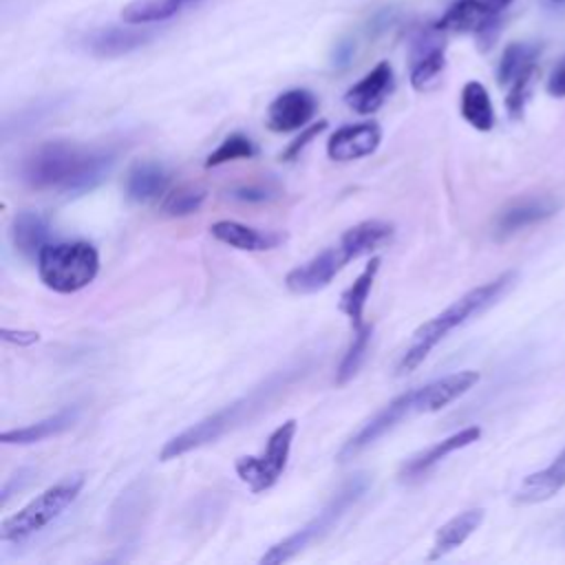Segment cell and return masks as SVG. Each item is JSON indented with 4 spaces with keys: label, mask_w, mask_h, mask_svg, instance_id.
<instances>
[{
    "label": "cell",
    "mask_w": 565,
    "mask_h": 565,
    "mask_svg": "<svg viewBox=\"0 0 565 565\" xmlns=\"http://www.w3.org/2000/svg\"><path fill=\"white\" fill-rule=\"evenodd\" d=\"M205 201V190L194 185H179L170 190L161 201V212L166 216H185L196 212Z\"/></svg>",
    "instance_id": "cell-32"
},
{
    "label": "cell",
    "mask_w": 565,
    "mask_h": 565,
    "mask_svg": "<svg viewBox=\"0 0 565 565\" xmlns=\"http://www.w3.org/2000/svg\"><path fill=\"white\" fill-rule=\"evenodd\" d=\"M84 483L86 477L82 472H75L49 486L24 508H20L15 514L0 523V541L20 543L53 523L79 497Z\"/></svg>",
    "instance_id": "cell-6"
},
{
    "label": "cell",
    "mask_w": 565,
    "mask_h": 565,
    "mask_svg": "<svg viewBox=\"0 0 565 565\" xmlns=\"http://www.w3.org/2000/svg\"><path fill=\"white\" fill-rule=\"evenodd\" d=\"M391 238H393V225L386 221L371 218V221H362V223L349 227L340 236L338 245L344 249L349 260H355L360 256H366V254L384 247L386 243H391Z\"/></svg>",
    "instance_id": "cell-17"
},
{
    "label": "cell",
    "mask_w": 565,
    "mask_h": 565,
    "mask_svg": "<svg viewBox=\"0 0 565 565\" xmlns=\"http://www.w3.org/2000/svg\"><path fill=\"white\" fill-rule=\"evenodd\" d=\"M366 488H369V477L366 475H355L349 481H344L342 488L329 499V503L311 521H307L302 527H298L296 532H291L282 541L274 543L260 556V563L263 565H278V563H285V561H291L305 547H309L311 543L320 541L362 499Z\"/></svg>",
    "instance_id": "cell-4"
},
{
    "label": "cell",
    "mask_w": 565,
    "mask_h": 565,
    "mask_svg": "<svg viewBox=\"0 0 565 565\" xmlns=\"http://www.w3.org/2000/svg\"><path fill=\"white\" fill-rule=\"evenodd\" d=\"M40 280L57 294H75L90 285L99 271V254L86 241L46 243L38 256Z\"/></svg>",
    "instance_id": "cell-5"
},
{
    "label": "cell",
    "mask_w": 565,
    "mask_h": 565,
    "mask_svg": "<svg viewBox=\"0 0 565 565\" xmlns=\"http://www.w3.org/2000/svg\"><path fill=\"white\" fill-rule=\"evenodd\" d=\"M309 366L305 362H294L285 369H278L274 373H269L258 386H254L252 391H247L245 395H241L238 399L225 404L223 408L214 411L212 415L203 417L201 422L188 426L185 430H181L179 435L170 437L161 452L159 459L161 461H170L177 459L190 450H196L201 446L214 444L216 439H221L223 435L232 433L234 428L252 422L258 413H263L285 388H289Z\"/></svg>",
    "instance_id": "cell-2"
},
{
    "label": "cell",
    "mask_w": 565,
    "mask_h": 565,
    "mask_svg": "<svg viewBox=\"0 0 565 565\" xmlns=\"http://www.w3.org/2000/svg\"><path fill=\"white\" fill-rule=\"evenodd\" d=\"M539 51L541 49L536 44H527V42L508 44L501 60H499V68H497L499 84L510 86L519 75H523L527 68L536 66Z\"/></svg>",
    "instance_id": "cell-29"
},
{
    "label": "cell",
    "mask_w": 565,
    "mask_h": 565,
    "mask_svg": "<svg viewBox=\"0 0 565 565\" xmlns=\"http://www.w3.org/2000/svg\"><path fill=\"white\" fill-rule=\"evenodd\" d=\"M439 35L444 33L430 26L424 33V38L415 40L413 64H411V86L415 90H428L430 86H435L446 68V53Z\"/></svg>",
    "instance_id": "cell-14"
},
{
    "label": "cell",
    "mask_w": 565,
    "mask_h": 565,
    "mask_svg": "<svg viewBox=\"0 0 565 565\" xmlns=\"http://www.w3.org/2000/svg\"><path fill=\"white\" fill-rule=\"evenodd\" d=\"M327 128V119H320V121H316V124H311V126H307L287 148H285V152H282V159L285 161H294L307 146H309V141L313 139V137H318L322 130Z\"/></svg>",
    "instance_id": "cell-34"
},
{
    "label": "cell",
    "mask_w": 565,
    "mask_h": 565,
    "mask_svg": "<svg viewBox=\"0 0 565 565\" xmlns=\"http://www.w3.org/2000/svg\"><path fill=\"white\" fill-rule=\"evenodd\" d=\"M212 236L234 249L241 252H263L276 247L282 236L280 234H269V232H258L256 227H249L238 221H216L210 227Z\"/></svg>",
    "instance_id": "cell-20"
},
{
    "label": "cell",
    "mask_w": 565,
    "mask_h": 565,
    "mask_svg": "<svg viewBox=\"0 0 565 565\" xmlns=\"http://www.w3.org/2000/svg\"><path fill=\"white\" fill-rule=\"evenodd\" d=\"M477 382H479L477 371H457L439 380H433L424 386H417L419 413H437L446 408L450 402L468 393Z\"/></svg>",
    "instance_id": "cell-16"
},
{
    "label": "cell",
    "mask_w": 565,
    "mask_h": 565,
    "mask_svg": "<svg viewBox=\"0 0 565 565\" xmlns=\"http://www.w3.org/2000/svg\"><path fill=\"white\" fill-rule=\"evenodd\" d=\"M483 521V510L481 508H472V510H463L457 516H452L450 521H446L437 532H435V541L430 547L428 558L437 561L441 556H446L448 552L457 550L459 545L466 543V539L481 525Z\"/></svg>",
    "instance_id": "cell-21"
},
{
    "label": "cell",
    "mask_w": 565,
    "mask_h": 565,
    "mask_svg": "<svg viewBox=\"0 0 565 565\" xmlns=\"http://www.w3.org/2000/svg\"><path fill=\"white\" fill-rule=\"evenodd\" d=\"M419 415V404H417V388H408L393 397L386 406H382L371 419H366L338 450V461L353 459L358 452L375 444L380 437H384L388 430H393L397 424L404 419Z\"/></svg>",
    "instance_id": "cell-8"
},
{
    "label": "cell",
    "mask_w": 565,
    "mask_h": 565,
    "mask_svg": "<svg viewBox=\"0 0 565 565\" xmlns=\"http://www.w3.org/2000/svg\"><path fill=\"white\" fill-rule=\"evenodd\" d=\"M492 9H497V11H503L512 0H486Z\"/></svg>",
    "instance_id": "cell-38"
},
{
    "label": "cell",
    "mask_w": 565,
    "mask_h": 565,
    "mask_svg": "<svg viewBox=\"0 0 565 565\" xmlns=\"http://www.w3.org/2000/svg\"><path fill=\"white\" fill-rule=\"evenodd\" d=\"M382 139V130L375 121L349 124L338 128L327 141V154L333 161H353L369 157L377 150Z\"/></svg>",
    "instance_id": "cell-13"
},
{
    "label": "cell",
    "mask_w": 565,
    "mask_h": 565,
    "mask_svg": "<svg viewBox=\"0 0 565 565\" xmlns=\"http://www.w3.org/2000/svg\"><path fill=\"white\" fill-rule=\"evenodd\" d=\"M318 99L305 88L280 93L267 108V126L274 132H291L305 128L316 115Z\"/></svg>",
    "instance_id": "cell-11"
},
{
    "label": "cell",
    "mask_w": 565,
    "mask_h": 565,
    "mask_svg": "<svg viewBox=\"0 0 565 565\" xmlns=\"http://www.w3.org/2000/svg\"><path fill=\"white\" fill-rule=\"evenodd\" d=\"M481 437V428L479 426H468V428H461L459 433L428 446L426 450L413 455L411 459H406L399 468V479L411 483L415 479H419L422 475H426L433 466H437L441 459H446L450 452L455 450H461L466 446H470L472 441H477Z\"/></svg>",
    "instance_id": "cell-15"
},
{
    "label": "cell",
    "mask_w": 565,
    "mask_h": 565,
    "mask_svg": "<svg viewBox=\"0 0 565 565\" xmlns=\"http://www.w3.org/2000/svg\"><path fill=\"white\" fill-rule=\"evenodd\" d=\"M393 88H395L393 66L386 60H382L344 93V102L358 115H371L386 102Z\"/></svg>",
    "instance_id": "cell-12"
},
{
    "label": "cell",
    "mask_w": 565,
    "mask_h": 565,
    "mask_svg": "<svg viewBox=\"0 0 565 565\" xmlns=\"http://www.w3.org/2000/svg\"><path fill=\"white\" fill-rule=\"evenodd\" d=\"M461 117L477 130H490L494 126V108L492 99L481 82H468L461 88Z\"/></svg>",
    "instance_id": "cell-27"
},
{
    "label": "cell",
    "mask_w": 565,
    "mask_h": 565,
    "mask_svg": "<svg viewBox=\"0 0 565 565\" xmlns=\"http://www.w3.org/2000/svg\"><path fill=\"white\" fill-rule=\"evenodd\" d=\"M554 2H565V0H554Z\"/></svg>",
    "instance_id": "cell-39"
},
{
    "label": "cell",
    "mask_w": 565,
    "mask_h": 565,
    "mask_svg": "<svg viewBox=\"0 0 565 565\" xmlns=\"http://www.w3.org/2000/svg\"><path fill=\"white\" fill-rule=\"evenodd\" d=\"M514 280V271H505L501 276H497L490 282H483L470 291H466L463 296H459L452 305H448L444 311H439L435 318L426 320L424 324H419L406 347V351L399 358L397 364V373H411L413 369H417L428 353L457 327H461L463 322H468L470 318H475L477 313H481L486 307H490Z\"/></svg>",
    "instance_id": "cell-3"
},
{
    "label": "cell",
    "mask_w": 565,
    "mask_h": 565,
    "mask_svg": "<svg viewBox=\"0 0 565 565\" xmlns=\"http://www.w3.org/2000/svg\"><path fill=\"white\" fill-rule=\"evenodd\" d=\"M547 93L552 97H565V57L556 64L547 79Z\"/></svg>",
    "instance_id": "cell-35"
},
{
    "label": "cell",
    "mask_w": 565,
    "mask_h": 565,
    "mask_svg": "<svg viewBox=\"0 0 565 565\" xmlns=\"http://www.w3.org/2000/svg\"><path fill=\"white\" fill-rule=\"evenodd\" d=\"M168 188V172L157 161H139L126 172L124 190L135 203H146L161 196Z\"/></svg>",
    "instance_id": "cell-19"
},
{
    "label": "cell",
    "mask_w": 565,
    "mask_h": 565,
    "mask_svg": "<svg viewBox=\"0 0 565 565\" xmlns=\"http://www.w3.org/2000/svg\"><path fill=\"white\" fill-rule=\"evenodd\" d=\"M192 2H199V0H135L128 7H124L121 18L126 24L163 22Z\"/></svg>",
    "instance_id": "cell-28"
},
{
    "label": "cell",
    "mask_w": 565,
    "mask_h": 565,
    "mask_svg": "<svg viewBox=\"0 0 565 565\" xmlns=\"http://www.w3.org/2000/svg\"><path fill=\"white\" fill-rule=\"evenodd\" d=\"M349 263L351 260L347 258L344 249L335 243V245L322 249L320 254H316L313 258H309L307 263L291 269L285 276V285L289 291H294L298 296L316 294V291L324 289L340 274V269Z\"/></svg>",
    "instance_id": "cell-10"
},
{
    "label": "cell",
    "mask_w": 565,
    "mask_h": 565,
    "mask_svg": "<svg viewBox=\"0 0 565 565\" xmlns=\"http://www.w3.org/2000/svg\"><path fill=\"white\" fill-rule=\"evenodd\" d=\"M232 196H236L241 201L254 203V201H267L271 196V192L267 188H263V185H243V188H236L232 192Z\"/></svg>",
    "instance_id": "cell-36"
},
{
    "label": "cell",
    "mask_w": 565,
    "mask_h": 565,
    "mask_svg": "<svg viewBox=\"0 0 565 565\" xmlns=\"http://www.w3.org/2000/svg\"><path fill=\"white\" fill-rule=\"evenodd\" d=\"M256 152H258V148L247 135L232 132L221 141V146L214 152H210V157L205 159V168L223 166V163H230L236 159H252V157H256Z\"/></svg>",
    "instance_id": "cell-31"
},
{
    "label": "cell",
    "mask_w": 565,
    "mask_h": 565,
    "mask_svg": "<svg viewBox=\"0 0 565 565\" xmlns=\"http://www.w3.org/2000/svg\"><path fill=\"white\" fill-rule=\"evenodd\" d=\"M501 11L486 0H457L433 24L439 33H475L481 49H490L497 40Z\"/></svg>",
    "instance_id": "cell-9"
},
{
    "label": "cell",
    "mask_w": 565,
    "mask_h": 565,
    "mask_svg": "<svg viewBox=\"0 0 565 565\" xmlns=\"http://www.w3.org/2000/svg\"><path fill=\"white\" fill-rule=\"evenodd\" d=\"M371 335H373V327L364 324L362 329L353 331V340L335 371V384H347L349 380H353V375L360 371L362 362L366 360L369 353V344H371Z\"/></svg>",
    "instance_id": "cell-30"
},
{
    "label": "cell",
    "mask_w": 565,
    "mask_h": 565,
    "mask_svg": "<svg viewBox=\"0 0 565 565\" xmlns=\"http://www.w3.org/2000/svg\"><path fill=\"white\" fill-rule=\"evenodd\" d=\"M11 243L24 258L38 260L42 247L49 243V221L33 210L18 212L11 221Z\"/></svg>",
    "instance_id": "cell-18"
},
{
    "label": "cell",
    "mask_w": 565,
    "mask_h": 565,
    "mask_svg": "<svg viewBox=\"0 0 565 565\" xmlns=\"http://www.w3.org/2000/svg\"><path fill=\"white\" fill-rule=\"evenodd\" d=\"M534 77H536V66L527 68L523 75H519L510 84V90H508V97H505V108H508V115L512 119H519L523 115V108H525V104L530 99V93H532Z\"/></svg>",
    "instance_id": "cell-33"
},
{
    "label": "cell",
    "mask_w": 565,
    "mask_h": 565,
    "mask_svg": "<svg viewBox=\"0 0 565 565\" xmlns=\"http://www.w3.org/2000/svg\"><path fill=\"white\" fill-rule=\"evenodd\" d=\"M296 430L298 422L287 419L267 437V444L260 455H245L236 461V475L243 483H247L252 492H265L282 477Z\"/></svg>",
    "instance_id": "cell-7"
},
{
    "label": "cell",
    "mask_w": 565,
    "mask_h": 565,
    "mask_svg": "<svg viewBox=\"0 0 565 565\" xmlns=\"http://www.w3.org/2000/svg\"><path fill=\"white\" fill-rule=\"evenodd\" d=\"M556 203L547 196L541 199H525L519 201L514 205H510L508 210H503L497 218V234L499 236H508L512 232H519L523 227H530L547 216H552L556 212Z\"/></svg>",
    "instance_id": "cell-23"
},
{
    "label": "cell",
    "mask_w": 565,
    "mask_h": 565,
    "mask_svg": "<svg viewBox=\"0 0 565 565\" xmlns=\"http://www.w3.org/2000/svg\"><path fill=\"white\" fill-rule=\"evenodd\" d=\"M150 40L148 31H139V29H124V26H108V29H99L88 38V46L95 55L102 57H110V55H121L128 53L137 46H141L143 42Z\"/></svg>",
    "instance_id": "cell-26"
},
{
    "label": "cell",
    "mask_w": 565,
    "mask_h": 565,
    "mask_svg": "<svg viewBox=\"0 0 565 565\" xmlns=\"http://www.w3.org/2000/svg\"><path fill=\"white\" fill-rule=\"evenodd\" d=\"M77 419V408L68 406V408H62L35 424H29V426H22V428H13V430H4L2 433V441L4 444H35V441H42V439H49L53 435H60L64 430H68Z\"/></svg>",
    "instance_id": "cell-25"
},
{
    "label": "cell",
    "mask_w": 565,
    "mask_h": 565,
    "mask_svg": "<svg viewBox=\"0 0 565 565\" xmlns=\"http://www.w3.org/2000/svg\"><path fill=\"white\" fill-rule=\"evenodd\" d=\"M561 488H565V448L547 468L532 472L523 479V483L516 492V501L541 503V501L552 499Z\"/></svg>",
    "instance_id": "cell-22"
},
{
    "label": "cell",
    "mask_w": 565,
    "mask_h": 565,
    "mask_svg": "<svg viewBox=\"0 0 565 565\" xmlns=\"http://www.w3.org/2000/svg\"><path fill=\"white\" fill-rule=\"evenodd\" d=\"M380 258L373 256L371 263L358 274V278L342 291L340 296V311L351 320L353 331L364 327V307L371 294V287L375 282V276L380 271Z\"/></svg>",
    "instance_id": "cell-24"
},
{
    "label": "cell",
    "mask_w": 565,
    "mask_h": 565,
    "mask_svg": "<svg viewBox=\"0 0 565 565\" xmlns=\"http://www.w3.org/2000/svg\"><path fill=\"white\" fill-rule=\"evenodd\" d=\"M2 340L4 342H13L20 347H29L33 342L40 340L38 331H13V329H2Z\"/></svg>",
    "instance_id": "cell-37"
},
{
    "label": "cell",
    "mask_w": 565,
    "mask_h": 565,
    "mask_svg": "<svg viewBox=\"0 0 565 565\" xmlns=\"http://www.w3.org/2000/svg\"><path fill=\"white\" fill-rule=\"evenodd\" d=\"M115 163V152L73 141H44L18 166V179L38 192L82 194L99 185Z\"/></svg>",
    "instance_id": "cell-1"
}]
</instances>
